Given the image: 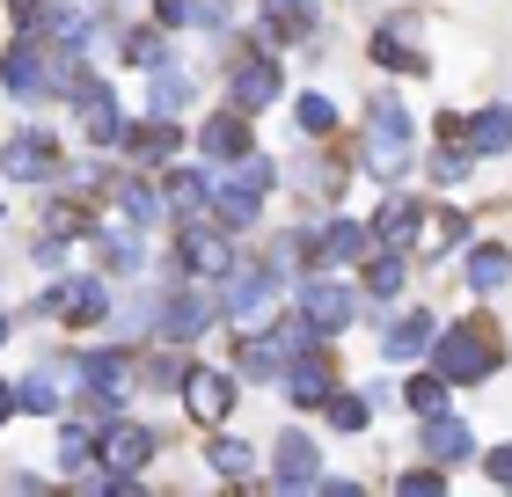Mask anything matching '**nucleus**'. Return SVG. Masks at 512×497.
Masks as SVG:
<instances>
[{
    "label": "nucleus",
    "instance_id": "37998d69",
    "mask_svg": "<svg viewBox=\"0 0 512 497\" xmlns=\"http://www.w3.org/2000/svg\"><path fill=\"white\" fill-rule=\"evenodd\" d=\"M395 490H403V497H439V490H447V468H439V461H432V468H410Z\"/></svg>",
    "mask_w": 512,
    "mask_h": 497
},
{
    "label": "nucleus",
    "instance_id": "393cba45",
    "mask_svg": "<svg viewBox=\"0 0 512 497\" xmlns=\"http://www.w3.org/2000/svg\"><path fill=\"white\" fill-rule=\"evenodd\" d=\"M118 220H125V227H154V220H169V205H161L154 183L125 176V183H118Z\"/></svg>",
    "mask_w": 512,
    "mask_h": 497
},
{
    "label": "nucleus",
    "instance_id": "f704fd0d",
    "mask_svg": "<svg viewBox=\"0 0 512 497\" xmlns=\"http://www.w3.org/2000/svg\"><path fill=\"white\" fill-rule=\"evenodd\" d=\"M461 234H469V212H439V220H425V234H417V249L425 256H447Z\"/></svg>",
    "mask_w": 512,
    "mask_h": 497
},
{
    "label": "nucleus",
    "instance_id": "2eb2a0df",
    "mask_svg": "<svg viewBox=\"0 0 512 497\" xmlns=\"http://www.w3.org/2000/svg\"><path fill=\"white\" fill-rule=\"evenodd\" d=\"M264 44H315V0H256Z\"/></svg>",
    "mask_w": 512,
    "mask_h": 497
},
{
    "label": "nucleus",
    "instance_id": "a878e982",
    "mask_svg": "<svg viewBox=\"0 0 512 497\" xmlns=\"http://www.w3.org/2000/svg\"><path fill=\"white\" fill-rule=\"evenodd\" d=\"M512 278V249L505 242H476L469 249V293H498Z\"/></svg>",
    "mask_w": 512,
    "mask_h": 497
},
{
    "label": "nucleus",
    "instance_id": "cd10ccee",
    "mask_svg": "<svg viewBox=\"0 0 512 497\" xmlns=\"http://www.w3.org/2000/svg\"><path fill=\"white\" fill-rule=\"evenodd\" d=\"M125 147H132L139 161H169V154L183 147V132L169 125V117H147V125H125Z\"/></svg>",
    "mask_w": 512,
    "mask_h": 497
},
{
    "label": "nucleus",
    "instance_id": "9b49d317",
    "mask_svg": "<svg viewBox=\"0 0 512 497\" xmlns=\"http://www.w3.org/2000/svg\"><path fill=\"white\" fill-rule=\"evenodd\" d=\"M213 315H220V307L205 300L198 286H176L169 300H161V337H169V344H198L205 329H213Z\"/></svg>",
    "mask_w": 512,
    "mask_h": 497
},
{
    "label": "nucleus",
    "instance_id": "58836bf2",
    "mask_svg": "<svg viewBox=\"0 0 512 497\" xmlns=\"http://www.w3.org/2000/svg\"><path fill=\"white\" fill-rule=\"evenodd\" d=\"M293 117H300V132H308V139L337 132V103H330V96H315V88H308V96L293 103Z\"/></svg>",
    "mask_w": 512,
    "mask_h": 497
},
{
    "label": "nucleus",
    "instance_id": "a211bd4d",
    "mask_svg": "<svg viewBox=\"0 0 512 497\" xmlns=\"http://www.w3.org/2000/svg\"><path fill=\"white\" fill-rule=\"evenodd\" d=\"M74 110H81V125H88V139H96V147H118V139H125L118 103H110L103 81H81V88H74Z\"/></svg>",
    "mask_w": 512,
    "mask_h": 497
},
{
    "label": "nucleus",
    "instance_id": "9d476101",
    "mask_svg": "<svg viewBox=\"0 0 512 497\" xmlns=\"http://www.w3.org/2000/svg\"><path fill=\"white\" fill-rule=\"evenodd\" d=\"M322 483V446L308 432H286L271 446V490H315Z\"/></svg>",
    "mask_w": 512,
    "mask_h": 497
},
{
    "label": "nucleus",
    "instance_id": "a18cd8bd",
    "mask_svg": "<svg viewBox=\"0 0 512 497\" xmlns=\"http://www.w3.org/2000/svg\"><path fill=\"white\" fill-rule=\"evenodd\" d=\"M8 15H15V30H22V37H37V22H44V0H8Z\"/></svg>",
    "mask_w": 512,
    "mask_h": 497
},
{
    "label": "nucleus",
    "instance_id": "dca6fc26",
    "mask_svg": "<svg viewBox=\"0 0 512 497\" xmlns=\"http://www.w3.org/2000/svg\"><path fill=\"white\" fill-rule=\"evenodd\" d=\"M154 446H161V439L147 432V424H110V432L96 439V454L118 468V476H139V468L154 461Z\"/></svg>",
    "mask_w": 512,
    "mask_h": 497
},
{
    "label": "nucleus",
    "instance_id": "423d86ee",
    "mask_svg": "<svg viewBox=\"0 0 512 497\" xmlns=\"http://www.w3.org/2000/svg\"><path fill=\"white\" fill-rule=\"evenodd\" d=\"M300 322H308L315 337H344V329L359 322V293L337 286V278H308V286H300Z\"/></svg>",
    "mask_w": 512,
    "mask_h": 497
},
{
    "label": "nucleus",
    "instance_id": "6ab92c4d",
    "mask_svg": "<svg viewBox=\"0 0 512 497\" xmlns=\"http://www.w3.org/2000/svg\"><path fill=\"white\" fill-rule=\"evenodd\" d=\"M256 147V139H249V117L242 110H220V117H205V125H198V154H213V161H242Z\"/></svg>",
    "mask_w": 512,
    "mask_h": 497
},
{
    "label": "nucleus",
    "instance_id": "f03ea898",
    "mask_svg": "<svg viewBox=\"0 0 512 497\" xmlns=\"http://www.w3.org/2000/svg\"><path fill=\"white\" fill-rule=\"evenodd\" d=\"M498 359H505V351H498V337H491L483 322H454V329H439V337H432V366L447 373L454 388L491 381V366H498Z\"/></svg>",
    "mask_w": 512,
    "mask_h": 497
},
{
    "label": "nucleus",
    "instance_id": "1a4fd4ad",
    "mask_svg": "<svg viewBox=\"0 0 512 497\" xmlns=\"http://www.w3.org/2000/svg\"><path fill=\"white\" fill-rule=\"evenodd\" d=\"M183 402H191L198 424H227V417H235V402H242V388H235V373L191 366V373H183Z\"/></svg>",
    "mask_w": 512,
    "mask_h": 497
},
{
    "label": "nucleus",
    "instance_id": "e433bc0d",
    "mask_svg": "<svg viewBox=\"0 0 512 497\" xmlns=\"http://www.w3.org/2000/svg\"><path fill=\"white\" fill-rule=\"evenodd\" d=\"M88 30H96L88 8H52V44L59 52H88Z\"/></svg>",
    "mask_w": 512,
    "mask_h": 497
},
{
    "label": "nucleus",
    "instance_id": "20e7f679",
    "mask_svg": "<svg viewBox=\"0 0 512 497\" xmlns=\"http://www.w3.org/2000/svg\"><path fill=\"white\" fill-rule=\"evenodd\" d=\"M278 307V271L271 264H235L227 271V293H220V315L235 329H256Z\"/></svg>",
    "mask_w": 512,
    "mask_h": 497
},
{
    "label": "nucleus",
    "instance_id": "c03bdc74",
    "mask_svg": "<svg viewBox=\"0 0 512 497\" xmlns=\"http://www.w3.org/2000/svg\"><path fill=\"white\" fill-rule=\"evenodd\" d=\"M191 22H205V30H227V22H235V8H227V0H191Z\"/></svg>",
    "mask_w": 512,
    "mask_h": 497
},
{
    "label": "nucleus",
    "instance_id": "5701e85b",
    "mask_svg": "<svg viewBox=\"0 0 512 497\" xmlns=\"http://www.w3.org/2000/svg\"><path fill=\"white\" fill-rule=\"evenodd\" d=\"M374 227H381V249H410L417 234H425V205H417V198H388L374 212Z\"/></svg>",
    "mask_w": 512,
    "mask_h": 497
},
{
    "label": "nucleus",
    "instance_id": "aec40b11",
    "mask_svg": "<svg viewBox=\"0 0 512 497\" xmlns=\"http://www.w3.org/2000/svg\"><path fill=\"white\" fill-rule=\"evenodd\" d=\"M161 205H169V220H198V212H213V176H205V169H169Z\"/></svg>",
    "mask_w": 512,
    "mask_h": 497
},
{
    "label": "nucleus",
    "instance_id": "2f4dec72",
    "mask_svg": "<svg viewBox=\"0 0 512 497\" xmlns=\"http://www.w3.org/2000/svg\"><path fill=\"white\" fill-rule=\"evenodd\" d=\"M403 249H381V256H366V293H374V300H395V293H403Z\"/></svg>",
    "mask_w": 512,
    "mask_h": 497
},
{
    "label": "nucleus",
    "instance_id": "f3484780",
    "mask_svg": "<svg viewBox=\"0 0 512 497\" xmlns=\"http://www.w3.org/2000/svg\"><path fill=\"white\" fill-rule=\"evenodd\" d=\"M44 307L81 329V322H103V315H110V293H103V278H66V286L44 293Z\"/></svg>",
    "mask_w": 512,
    "mask_h": 497
},
{
    "label": "nucleus",
    "instance_id": "7ed1b4c3",
    "mask_svg": "<svg viewBox=\"0 0 512 497\" xmlns=\"http://www.w3.org/2000/svg\"><path fill=\"white\" fill-rule=\"evenodd\" d=\"M264 191H271V161L249 147L242 161H227V183H213V220H220L227 234L256 227V212H264Z\"/></svg>",
    "mask_w": 512,
    "mask_h": 497
},
{
    "label": "nucleus",
    "instance_id": "f257e3e1",
    "mask_svg": "<svg viewBox=\"0 0 512 497\" xmlns=\"http://www.w3.org/2000/svg\"><path fill=\"white\" fill-rule=\"evenodd\" d=\"M410 161H417V132H410L403 103H395V96H374V110H366V154H359V169L381 176V183H403Z\"/></svg>",
    "mask_w": 512,
    "mask_h": 497
},
{
    "label": "nucleus",
    "instance_id": "f8f14e48",
    "mask_svg": "<svg viewBox=\"0 0 512 497\" xmlns=\"http://www.w3.org/2000/svg\"><path fill=\"white\" fill-rule=\"evenodd\" d=\"M278 381H286V395L300 402V410H322V395L337 388V373H330V359H322L315 344H300L293 359H286V373H278Z\"/></svg>",
    "mask_w": 512,
    "mask_h": 497
},
{
    "label": "nucleus",
    "instance_id": "39448f33",
    "mask_svg": "<svg viewBox=\"0 0 512 497\" xmlns=\"http://www.w3.org/2000/svg\"><path fill=\"white\" fill-rule=\"evenodd\" d=\"M176 264L191 271V278H227V271H235V242H227V227L220 220H183Z\"/></svg>",
    "mask_w": 512,
    "mask_h": 497
},
{
    "label": "nucleus",
    "instance_id": "4c0bfd02",
    "mask_svg": "<svg viewBox=\"0 0 512 497\" xmlns=\"http://www.w3.org/2000/svg\"><path fill=\"white\" fill-rule=\"evenodd\" d=\"M15 402L30 417H59V388H52V373H30V381H15Z\"/></svg>",
    "mask_w": 512,
    "mask_h": 497
},
{
    "label": "nucleus",
    "instance_id": "bb28decb",
    "mask_svg": "<svg viewBox=\"0 0 512 497\" xmlns=\"http://www.w3.org/2000/svg\"><path fill=\"white\" fill-rule=\"evenodd\" d=\"M308 242H315L322 264H352V256H366V227L359 220H330L322 234H308Z\"/></svg>",
    "mask_w": 512,
    "mask_h": 497
},
{
    "label": "nucleus",
    "instance_id": "de8ad7c7",
    "mask_svg": "<svg viewBox=\"0 0 512 497\" xmlns=\"http://www.w3.org/2000/svg\"><path fill=\"white\" fill-rule=\"evenodd\" d=\"M15 410H22V402H15V381H0V424H8Z\"/></svg>",
    "mask_w": 512,
    "mask_h": 497
},
{
    "label": "nucleus",
    "instance_id": "7c9ffc66",
    "mask_svg": "<svg viewBox=\"0 0 512 497\" xmlns=\"http://www.w3.org/2000/svg\"><path fill=\"white\" fill-rule=\"evenodd\" d=\"M322 417L337 424V432H359L366 417H374V395H352V388H330L322 395Z\"/></svg>",
    "mask_w": 512,
    "mask_h": 497
},
{
    "label": "nucleus",
    "instance_id": "49530a36",
    "mask_svg": "<svg viewBox=\"0 0 512 497\" xmlns=\"http://www.w3.org/2000/svg\"><path fill=\"white\" fill-rule=\"evenodd\" d=\"M483 468H491V483H512V439L491 446V461H483Z\"/></svg>",
    "mask_w": 512,
    "mask_h": 497
},
{
    "label": "nucleus",
    "instance_id": "c9c22d12",
    "mask_svg": "<svg viewBox=\"0 0 512 497\" xmlns=\"http://www.w3.org/2000/svg\"><path fill=\"white\" fill-rule=\"evenodd\" d=\"M125 66H139V74H161V66H169V44H161V30H132V37H125Z\"/></svg>",
    "mask_w": 512,
    "mask_h": 497
},
{
    "label": "nucleus",
    "instance_id": "6e6552de",
    "mask_svg": "<svg viewBox=\"0 0 512 497\" xmlns=\"http://www.w3.org/2000/svg\"><path fill=\"white\" fill-rule=\"evenodd\" d=\"M0 176L8 183H52L59 176V139L52 132H15L0 147Z\"/></svg>",
    "mask_w": 512,
    "mask_h": 497
},
{
    "label": "nucleus",
    "instance_id": "ddd939ff",
    "mask_svg": "<svg viewBox=\"0 0 512 497\" xmlns=\"http://www.w3.org/2000/svg\"><path fill=\"white\" fill-rule=\"evenodd\" d=\"M74 373H81V388H88V395H96L103 410H110V402L125 395V381H132V351H118V344H110V351H81V359H74Z\"/></svg>",
    "mask_w": 512,
    "mask_h": 497
},
{
    "label": "nucleus",
    "instance_id": "ea45409f",
    "mask_svg": "<svg viewBox=\"0 0 512 497\" xmlns=\"http://www.w3.org/2000/svg\"><path fill=\"white\" fill-rule=\"evenodd\" d=\"M132 234H139V227H132ZM132 234H103V256H110V271H147V249H139Z\"/></svg>",
    "mask_w": 512,
    "mask_h": 497
},
{
    "label": "nucleus",
    "instance_id": "c756f323",
    "mask_svg": "<svg viewBox=\"0 0 512 497\" xmlns=\"http://www.w3.org/2000/svg\"><path fill=\"white\" fill-rule=\"evenodd\" d=\"M205 454H213V468H220L227 483H242V476H256V446H249V439H235V432H220L213 446H205Z\"/></svg>",
    "mask_w": 512,
    "mask_h": 497
},
{
    "label": "nucleus",
    "instance_id": "4be33fe9",
    "mask_svg": "<svg viewBox=\"0 0 512 497\" xmlns=\"http://www.w3.org/2000/svg\"><path fill=\"white\" fill-rule=\"evenodd\" d=\"M461 147H469V154H505V147H512V103L476 110L469 125H461Z\"/></svg>",
    "mask_w": 512,
    "mask_h": 497
},
{
    "label": "nucleus",
    "instance_id": "09e8293b",
    "mask_svg": "<svg viewBox=\"0 0 512 497\" xmlns=\"http://www.w3.org/2000/svg\"><path fill=\"white\" fill-rule=\"evenodd\" d=\"M8 329H15V322H8V307H0V344H8Z\"/></svg>",
    "mask_w": 512,
    "mask_h": 497
},
{
    "label": "nucleus",
    "instance_id": "473e14b6",
    "mask_svg": "<svg viewBox=\"0 0 512 497\" xmlns=\"http://www.w3.org/2000/svg\"><path fill=\"white\" fill-rule=\"evenodd\" d=\"M183 103H191V81H183L176 66H161V74H154V88H147V110H154V117H176Z\"/></svg>",
    "mask_w": 512,
    "mask_h": 497
},
{
    "label": "nucleus",
    "instance_id": "412c9836",
    "mask_svg": "<svg viewBox=\"0 0 512 497\" xmlns=\"http://www.w3.org/2000/svg\"><path fill=\"white\" fill-rule=\"evenodd\" d=\"M425 454H432L439 468H461V461L476 454V432H469L461 417H447V410H439V417H425Z\"/></svg>",
    "mask_w": 512,
    "mask_h": 497
},
{
    "label": "nucleus",
    "instance_id": "79ce46f5",
    "mask_svg": "<svg viewBox=\"0 0 512 497\" xmlns=\"http://www.w3.org/2000/svg\"><path fill=\"white\" fill-rule=\"evenodd\" d=\"M469 169H476V154H469V147H439V154H432V176H439V183H461Z\"/></svg>",
    "mask_w": 512,
    "mask_h": 497
},
{
    "label": "nucleus",
    "instance_id": "c85d7f7f",
    "mask_svg": "<svg viewBox=\"0 0 512 497\" xmlns=\"http://www.w3.org/2000/svg\"><path fill=\"white\" fill-rule=\"evenodd\" d=\"M447 395H454V381H447V373H417V381H403V402H410V417H439V410H447Z\"/></svg>",
    "mask_w": 512,
    "mask_h": 497
},
{
    "label": "nucleus",
    "instance_id": "0eeeda50",
    "mask_svg": "<svg viewBox=\"0 0 512 497\" xmlns=\"http://www.w3.org/2000/svg\"><path fill=\"white\" fill-rule=\"evenodd\" d=\"M0 88H8L15 103H37V96H52V88H59V74L37 52V37H15L8 52H0Z\"/></svg>",
    "mask_w": 512,
    "mask_h": 497
},
{
    "label": "nucleus",
    "instance_id": "a19ab883",
    "mask_svg": "<svg viewBox=\"0 0 512 497\" xmlns=\"http://www.w3.org/2000/svg\"><path fill=\"white\" fill-rule=\"evenodd\" d=\"M374 59H381V66H395V74H425V59L403 52V44H395V30H381V37H374Z\"/></svg>",
    "mask_w": 512,
    "mask_h": 497
},
{
    "label": "nucleus",
    "instance_id": "b1692460",
    "mask_svg": "<svg viewBox=\"0 0 512 497\" xmlns=\"http://www.w3.org/2000/svg\"><path fill=\"white\" fill-rule=\"evenodd\" d=\"M432 337H439V322L425 315V307H417V315H403V322H395L388 337H381V351H388V359H425Z\"/></svg>",
    "mask_w": 512,
    "mask_h": 497
},
{
    "label": "nucleus",
    "instance_id": "72a5a7b5",
    "mask_svg": "<svg viewBox=\"0 0 512 497\" xmlns=\"http://www.w3.org/2000/svg\"><path fill=\"white\" fill-rule=\"evenodd\" d=\"M88 461H96V432H88V424H59V468L81 476Z\"/></svg>",
    "mask_w": 512,
    "mask_h": 497
},
{
    "label": "nucleus",
    "instance_id": "4468645a",
    "mask_svg": "<svg viewBox=\"0 0 512 497\" xmlns=\"http://www.w3.org/2000/svg\"><path fill=\"white\" fill-rule=\"evenodd\" d=\"M227 103H235L242 117L271 110V103H278V59H242L235 81H227Z\"/></svg>",
    "mask_w": 512,
    "mask_h": 497
}]
</instances>
